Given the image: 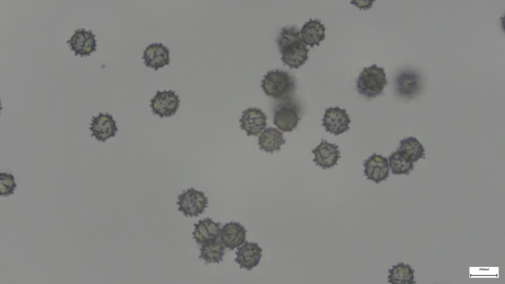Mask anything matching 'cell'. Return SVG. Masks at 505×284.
Wrapping results in <instances>:
<instances>
[{
	"label": "cell",
	"instance_id": "1",
	"mask_svg": "<svg viewBox=\"0 0 505 284\" xmlns=\"http://www.w3.org/2000/svg\"><path fill=\"white\" fill-rule=\"evenodd\" d=\"M261 87L267 96L279 100L291 98L295 81L289 72L281 70L269 71L261 80Z\"/></svg>",
	"mask_w": 505,
	"mask_h": 284
},
{
	"label": "cell",
	"instance_id": "2",
	"mask_svg": "<svg viewBox=\"0 0 505 284\" xmlns=\"http://www.w3.org/2000/svg\"><path fill=\"white\" fill-rule=\"evenodd\" d=\"M387 83L384 69L374 64L363 68L357 78L356 87L361 95L371 99L380 95Z\"/></svg>",
	"mask_w": 505,
	"mask_h": 284
},
{
	"label": "cell",
	"instance_id": "3",
	"mask_svg": "<svg viewBox=\"0 0 505 284\" xmlns=\"http://www.w3.org/2000/svg\"><path fill=\"white\" fill-rule=\"evenodd\" d=\"M280 101L273 110V124L283 132H290L301 120L300 108L291 98Z\"/></svg>",
	"mask_w": 505,
	"mask_h": 284
},
{
	"label": "cell",
	"instance_id": "4",
	"mask_svg": "<svg viewBox=\"0 0 505 284\" xmlns=\"http://www.w3.org/2000/svg\"><path fill=\"white\" fill-rule=\"evenodd\" d=\"M178 210L185 216H198L208 207V199L204 192L191 187L178 196Z\"/></svg>",
	"mask_w": 505,
	"mask_h": 284
},
{
	"label": "cell",
	"instance_id": "5",
	"mask_svg": "<svg viewBox=\"0 0 505 284\" xmlns=\"http://www.w3.org/2000/svg\"><path fill=\"white\" fill-rule=\"evenodd\" d=\"M179 96L172 90L157 91L150 100V106L153 114L160 117H170L177 112L180 106Z\"/></svg>",
	"mask_w": 505,
	"mask_h": 284
},
{
	"label": "cell",
	"instance_id": "6",
	"mask_svg": "<svg viewBox=\"0 0 505 284\" xmlns=\"http://www.w3.org/2000/svg\"><path fill=\"white\" fill-rule=\"evenodd\" d=\"M322 121V125L326 131L334 135H338L348 130L349 124L351 122L346 110L338 106L326 108Z\"/></svg>",
	"mask_w": 505,
	"mask_h": 284
},
{
	"label": "cell",
	"instance_id": "7",
	"mask_svg": "<svg viewBox=\"0 0 505 284\" xmlns=\"http://www.w3.org/2000/svg\"><path fill=\"white\" fill-rule=\"evenodd\" d=\"M267 116L256 107H249L242 111L239 120L240 128L248 136H257L266 128Z\"/></svg>",
	"mask_w": 505,
	"mask_h": 284
},
{
	"label": "cell",
	"instance_id": "8",
	"mask_svg": "<svg viewBox=\"0 0 505 284\" xmlns=\"http://www.w3.org/2000/svg\"><path fill=\"white\" fill-rule=\"evenodd\" d=\"M95 36L91 30L77 29L67 42L71 49L74 51L75 56L77 54L81 56L89 55L96 50Z\"/></svg>",
	"mask_w": 505,
	"mask_h": 284
},
{
	"label": "cell",
	"instance_id": "9",
	"mask_svg": "<svg viewBox=\"0 0 505 284\" xmlns=\"http://www.w3.org/2000/svg\"><path fill=\"white\" fill-rule=\"evenodd\" d=\"M90 125L91 136L103 142L114 137L118 131L116 121L113 119L112 115L108 113L100 112L98 116H93Z\"/></svg>",
	"mask_w": 505,
	"mask_h": 284
},
{
	"label": "cell",
	"instance_id": "10",
	"mask_svg": "<svg viewBox=\"0 0 505 284\" xmlns=\"http://www.w3.org/2000/svg\"><path fill=\"white\" fill-rule=\"evenodd\" d=\"M364 173L367 179L378 183L386 180L389 176L390 167L388 159L381 155L373 153L364 161Z\"/></svg>",
	"mask_w": 505,
	"mask_h": 284
},
{
	"label": "cell",
	"instance_id": "11",
	"mask_svg": "<svg viewBox=\"0 0 505 284\" xmlns=\"http://www.w3.org/2000/svg\"><path fill=\"white\" fill-rule=\"evenodd\" d=\"M315 158L313 161L317 166L325 169L337 165L340 158L338 146L324 139L321 143L312 150Z\"/></svg>",
	"mask_w": 505,
	"mask_h": 284
},
{
	"label": "cell",
	"instance_id": "12",
	"mask_svg": "<svg viewBox=\"0 0 505 284\" xmlns=\"http://www.w3.org/2000/svg\"><path fill=\"white\" fill-rule=\"evenodd\" d=\"M309 49L301 40L294 41L284 48L280 52L281 60L290 68L297 69L303 65L308 59Z\"/></svg>",
	"mask_w": 505,
	"mask_h": 284
},
{
	"label": "cell",
	"instance_id": "13",
	"mask_svg": "<svg viewBox=\"0 0 505 284\" xmlns=\"http://www.w3.org/2000/svg\"><path fill=\"white\" fill-rule=\"evenodd\" d=\"M247 230L240 223L231 221L220 229V240L230 250L238 248L246 242Z\"/></svg>",
	"mask_w": 505,
	"mask_h": 284
},
{
	"label": "cell",
	"instance_id": "14",
	"mask_svg": "<svg viewBox=\"0 0 505 284\" xmlns=\"http://www.w3.org/2000/svg\"><path fill=\"white\" fill-rule=\"evenodd\" d=\"M235 252L237 257L234 261L240 265V268L251 270L256 266L263 255L262 250L258 244L253 242L246 243L237 248Z\"/></svg>",
	"mask_w": 505,
	"mask_h": 284
},
{
	"label": "cell",
	"instance_id": "15",
	"mask_svg": "<svg viewBox=\"0 0 505 284\" xmlns=\"http://www.w3.org/2000/svg\"><path fill=\"white\" fill-rule=\"evenodd\" d=\"M169 49L162 43H154L145 48L142 58L145 66L157 71L169 64Z\"/></svg>",
	"mask_w": 505,
	"mask_h": 284
},
{
	"label": "cell",
	"instance_id": "16",
	"mask_svg": "<svg viewBox=\"0 0 505 284\" xmlns=\"http://www.w3.org/2000/svg\"><path fill=\"white\" fill-rule=\"evenodd\" d=\"M220 222H215L209 217L200 220L198 223L194 224L193 238L202 245L215 241L220 237Z\"/></svg>",
	"mask_w": 505,
	"mask_h": 284
},
{
	"label": "cell",
	"instance_id": "17",
	"mask_svg": "<svg viewBox=\"0 0 505 284\" xmlns=\"http://www.w3.org/2000/svg\"><path fill=\"white\" fill-rule=\"evenodd\" d=\"M325 28L320 19H312L306 22L300 31V37L305 45L313 47L320 45V42L325 38Z\"/></svg>",
	"mask_w": 505,
	"mask_h": 284
},
{
	"label": "cell",
	"instance_id": "18",
	"mask_svg": "<svg viewBox=\"0 0 505 284\" xmlns=\"http://www.w3.org/2000/svg\"><path fill=\"white\" fill-rule=\"evenodd\" d=\"M396 88L399 95L405 97H411L420 90L419 77L411 71L401 72L397 76L396 79Z\"/></svg>",
	"mask_w": 505,
	"mask_h": 284
},
{
	"label": "cell",
	"instance_id": "19",
	"mask_svg": "<svg viewBox=\"0 0 505 284\" xmlns=\"http://www.w3.org/2000/svg\"><path fill=\"white\" fill-rule=\"evenodd\" d=\"M259 149L270 153L281 150V146L286 142L283 133L276 128L265 129L258 137Z\"/></svg>",
	"mask_w": 505,
	"mask_h": 284
},
{
	"label": "cell",
	"instance_id": "20",
	"mask_svg": "<svg viewBox=\"0 0 505 284\" xmlns=\"http://www.w3.org/2000/svg\"><path fill=\"white\" fill-rule=\"evenodd\" d=\"M388 283L392 284H415L414 280L415 270L409 264L402 262L394 265L388 271Z\"/></svg>",
	"mask_w": 505,
	"mask_h": 284
},
{
	"label": "cell",
	"instance_id": "21",
	"mask_svg": "<svg viewBox=\"0 0 505 284\" xmlns=\"http://www.w3.org/2000/svg\"><path fill=\"white\" fill-rule=\"evenodd\" d=\"M223 244L218 239L212 242L202 245L200 248L199 258L203 259L205 264L219 263L223 261L224 254Z\"/></svg>",
	"mask_w": 505,
	"mask_h": 284
},
{
	"label": "cell",
	"instance_id": "22",
	"mask_svg": "<svg viewBox=\"0 0 505 284\" xmlns=\"http://www.w3.org/2000/svg\"><path fill=\"white\" fill-rule=\"evenodd\" d=\"M398 150L413 162L424 158L425 155L423 145L416 138L412 137L402 140Z\"/></svg>",
	"mask_w": 505,
	"mask_h": 284
},
{
	"label": "cell",
	"instance_id": "23",
	"mask_svg": "<svg viewBox=\"0 0 505 284\" xmlns=\"http://www.w3.org/2000/svg\"><path fill=\"white\" fill-rule=\"evenodd\" d=\"M389 161L392 173L394 175H408L414 168L413 162L398 149L389 156Z\"/></svg>",
	"mask_w": 505,
	"mask_h": 284
},
{
	"label": "cell",
	"instance_id": "24",
	"mask_svg": "<svg viewBox=\"0 0 505 284\" xmlns=\"http://www.w3.org/2000/svg\"><path fill=\"white\" fill-rule=\"evenodd\" d=\"M299 40H301L300 31L296 26L292 25L286 26L281 29L278 35L276 42L280 52L288 45Z\"/></svg>",
	"mask_w": 505,
	"mask_h": 284
},
{
	"label": "cell",
	"instance_id": "25",
	"mask_svg": "<svg viewBox=\"0 0 505 284\" xmlns=\"http://www.w3.org/2000/svg\"><path fill=\"white\" fill-rule=\"evenodd\" d=\"M17 185L14 176L9 173L0 174V195L7 196L13 194Z\"/></svg>",
	"mask_w": 505,
	"mask_h": 284
},
{
	"label": "cell",
	"instance_id": "26",
	"mask_svg": "<svg viewBox=\"0 0 505 284\" xmlns=\"http://www.w3.org/2000/svg\"><path fill=\"white\" fill-rule=\"evenodd\" d=\"M373 3V1H370L367 0H352L351 1V3L355 5L359 8L365 10L370 8Z\"/></svg>",
	"mask_w": 505,
	"mask_h": 284
}]
</instances>
